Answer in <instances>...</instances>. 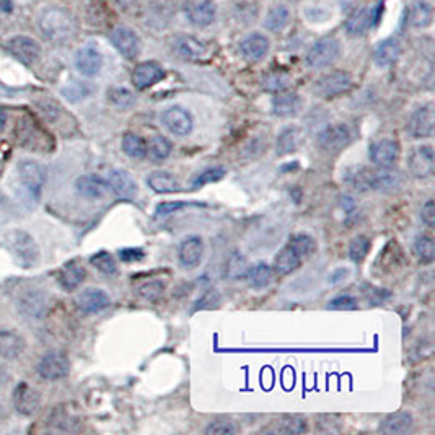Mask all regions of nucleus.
I'll use <instances>...</instances> for the list:
<instances>
[{
    "label": "nucleus",
    "mask_w": 435,
    "mask_h": 435,
    "mask_svg": "<svg viewBox=\"0 0 435 435\" xmlns=\"http://www.w3.org/2000/svg\"><path fill=\"white\" fill-rule=\"evenodd\" d=\"M349 181L353 183L355 189H372V191L393 194L398 193L404 185V178L399 171H394L392 168H380L369 170V168H359L355 170L353 175H349Z\"/></svg>",
    "instance_id": "1"
},
{
    "label": "nucleus",
    "mask_w": 435,
    "mask_h": 435,
    "mask_svg": "<svg viewBox=\"0 0 435 435\" xmlns=\"http://www.w3.org/2000/svg\"><path fill=\"white\" fill-rule=\"evenodd\" d=\"M313 238L305 233H299L289 240V243L279 251L274 264H272V271L279 277L289 276L297 267L302 264V261L313 251Z\"/></svg>",
    "instance_id": "2"
},
{
    "label": "nucleus",
    "mask_w": 435,
    "mask_h": 435,
    "mask_svg": "<svg viewBox=\"0 0 435 435\" xmlns=\"http://www.w3.org/2000/svg\"><path fill=\"white\" fill-rule=\"evenodd\" d=\"M38 26L48 41L64 44L74 36L75 21L67 10L60 7H49L43 10L38 20Z\"/></svg>",
    "instance_id": "3"
},
{
    "label": "nucleus",
    "mask_w": 435,
    "mask_h": 435,
    "mask_svg": "<svg viewBox=\"0 0 435 435\" xmlns=\"http://www.w3.org/2000/svg\"><path fill=\"white\" fill-rule=\"evenodd\" d=\"M7 247L10 249V253L15 256V259L23 267H31L38 261V256H40V251L38 247L28 233L25 232H12L7 235Z\"/></svg>",
    "instance_id": "4"
},
{
    "label": "nucleus",
    "mask_w": 435,
    "mask_h": 435,
    "mask_svg": "<svg viewBox=\"0 0 435 435\" xmlns=\"http://www.w3.org/2000/svg\"><path fill=\"white\" fill-rule=\"evenodd\" d=\"M350 87H353V77L344 70H334L316 80L313 92L320 98L330 100L339 97V95L348 93Z\"/></svg>",
    "instance_id": "5"
},
{
    "label": "nucleus",
    "mask_w": 435,
    "mask_h": 435,
    "mask_svg": "<svg viewBox=\"0 0 435 435\" xmlns=\"http://www.w3.org/2000/svg\"><path fill=\"white\" fill-rule=\"evenodd\" d=\"M339 54H341V44L336 38H323V40L316 41L306 54V64L311 69H323V67L336 63Z\"/></svg>",
    "instance_id": "6"
},
{
    "label": "nucleus",
    "mask_w": 435,
    "mask_h": 435,
    "mask_svg": "<svg viewBox=\"0 0 435 435\" xmlns=\"http://www.w3.org/2000/svg\"><path fill=\"white\" fill-rule=\"evenodd\" d=\"M435 155L431 145H417L408 155V168L411 175L419 180H426L434 175Z\"/></svg>",
    "instance_id": "7"
},
{
    "label": "nucleus",
    "mask_w": 435,
    "mask_h": 435,
    "mask_svg": "<svg viewBox=\"0 0 435 435\" xmlns=\"http://www.w3.org/2000/svg\"><path fill=\"white\" fill-rule=\"evenodd\" d=\"M161 124L166 131L175 134L178 137H185L191 134L194 127V119L191 113L183 106H170L161 113Z\"/></svg>",
    "instance_id": "8"
},
{
    "label": "nucleus",
    "mask_w": 435,
    "mask_h": 435,
    "mask_svg": "<svg viewBox=\"0 0 435 435\" xmlns=\"http://www.w3.org/2000/svg\"><path fill=\"white\" fill-rule=\"evenodd\" d=\"M435 126V111L434 104L427 103L417 108L414 113L411 114L408 121V134L412 139H427L432 137Z\"/></svg>",
    "instance_id": "9"
},
{
    "label": "nucleus",
    "mask_w": 435,
    "mask_h": 435,
    "mask_svg": "<svg viewBox=\"0 0 435 435\" xmlns=\"http://www.w3.org/2000/svg\"><path fill=\"white\" fill-rule=\"evenodd\" d=\"M7 51L21 64H35L41 55V46L30 36H14L5 44Z\"/></svg>",
    "instance_id": "10"
},
{
    "label": "nucleus",
    "mask_w": 435,
    "mask_h": 435,
    "mask_svg": "<svg viewBox=\"0 0 435 435\" xmlns=\"http://www.w3.org/2000/svg\"><path fill=\"white\" fill-rule=\"evenodd\" d=\"M353 141V132L345 124H331L318 134V144L326 152H339Z\"/></svg>",
    "instance_id": "11"
},
{
    "label": "nucleus",
    "mask_w": 435,
    "mask_h": 435,
    "mask_svg": "<svg viewBox=\"0 0 435 435\" xmlns=\"http://www.w3.org/2000/svg\"><path fill=\"white\" fill-rule=\"evenodd\" d=\"M171 46L176 55H180L181 59L186 60H204L208 59L210 54L208 44L189 35L173 38Z\"/></svg>",
    "instance_id": "12"
},
{
    "label": "nucleus",
    "mask_w": 435,
    "mask_h": 435,
    "mask_svg": "<svg viewBox=\"0 0 435 435\" xmlns=\"http://www.w3.org/2000/svg\"><path fill=\"white\" fill-rule=\"evenodd\" d=\"M69 369L70 364L67 355L54 350V353H48L46 355H43L40 365H38V373H40L44 380H60V378L67 377Z\"/></svg>",
    "instance_id": "13"
},
{
    "label": "nucleus",
    "mask_w": 435,
    "mask_h": 435,
    "mask_svg": "<svg viewBox=\"0 0 435 435\" xmlns=\"http://www.w3.org/2000/svg\"><path fill=\"white\" fill-rule=\"evenodd\" d=\"M382 5H375V7H364L359 12H355L349 16L345 21V31L350 36H362L365 35L370 28L377 23L378 16H380Z\"/></svg>",
    "instance_id": "14"
},
{
    "label": "nucleus",
    "mask_w": 435,
    "mask_h": 435,
    "mask_svg": "<svg viewBox=\"0 0 435 435\" xmlns=\"http://www.w3.org/2000/svg\"><path fill=\"white\" fill-rule=\"evenodd\" d=\"M399 159V144L392 139H382L370 145V160L380 168H392Z\"/></svg>",
    "instance_id": "15"
},
{
    "label": "nucleus",
    "mask_w": 435,
    "mask_h": 435,
    "mask_svg": "<svg viewBox=\"0 0 435 435\" xmlns=\"http://www.w3.org/2000/svg\"><path fill=\"white\" fill-rule=\"evenodd\" d=\"M111 43L126 59H136L141 53L139 36L127 26H116L111 33Z\"/></svg>",
    "instance_id": "16"
},
{
    "label": "nucleus",
    "mask_w": 435,
    "mask_h": 435,
    "mask_svg": "<svg viewBox=\"0 0 435 435\" xmlns=\"http://www.w3.org/2000/svg\"><path fill=\"white\" fill-rule=\"evenodd\" d=\"M18 176L21 185H23L28 191H31V194L38 196L44 180H46V170L43 168V165L36 163V161L25 160L20 161L18 165Z\"/></svg>",
    "instance_id": "17"
},
{
    "label": "nucleus",
    "mask_w": 435,
    "mask_h": 435,
    "mask_svg": "<svg viewBox=\"0 0 435 435\" xmlns=\"http://www.w3.org/2000/svg\"><path fill=\"white\" fill-rule=\"evenodd\" d=\"M204 256V242L203 238L198 235L186 237L180 245L178 249V258L180 263L186 267V269H194L198 267Z\"/></svg>",
    "instance_id": "18"
},
{
    "label": "nucleus",
    "mask_w": 435,
    "mask_h": 435,
    "mask_svg": "<svg viewBox=\"0 0 435 435\" xmlns=\"http://www.w3.org/2000/svg\"><path fill=\"white\" fill-rule=\"evenodd\" d=\"M165 70L157 63H142L132 72V83L137 90H147L155 83L163 80Z\"/></svg>",
    "instance_id": "19"
},
{
    "label": "nucleus",
    "mask_w": 435,
    "mask_h": 435,
    "mask_svg": "<svg viewBox=\"0 0 435 435\" xmlns=\"http://www.w3.org/2000/svg\"><path fill=\"white\" fill-rule=\"evenodd\" d=\"M108 188L119 199H134L137 196V183L124 170H113L108 175Z\"/></svg>",
    "instance_id": "20"
},
{
    "label": "nucleus",
    "mask_w": 435,
    "mask_h": 435,
    "mask_svg": "<svg viewBox=\"0 0 435 435\" xmlns=\"http://www.w3.org/2000/svg\"><path fill=\"white\" fill-rule=\"evenodd\" d=\"M75 67L85 77L98 75L103 67V55L100 54L98 49L92 46L82 48L75 54Z\"/></svg>",
    "instance_id": "21"
},
{
    "label": "nucleus",
    "mask_w": 435,
    "mask_h": 435,
    "mask_svg": "<svg viewBox=\"0 0 435 435\" xmlns=\"http://www.w3.org/2000/svg\"><path fill=\"white\" fill-rule=\"evenodd\" d=\"M269 40L264 35H259V33L249 35L240 43V53L249 63H258V60L266 58V54L269 53Z\"/></svg>",
    "instance_id": "22"
},
{
    "label": "nucleus",
    "mask_w": 435,
    "mask_h": 435,
    "mask_svg": "<svg viewBox=\"0 0 435 435\" xmlns=\"http://www.w3.org/2000/svg\"><path fill=\"white\" fill-rule=\"evenodd\" d=\"M77 305L83 313H98L109 306V297L102 289H87L79 295Z\"/></svg>",
    "instance_id": "23"
},
{
    "label": "nucleus",
    "mask_w": 435,
    "mask_h": 435,
    "mask_svg": "<svg viewBox=\"0 0 435 435\" xmlns=\"http://www.w3.org/2000/svg\"><path fill=\"white\" fill-rule=\"evenodd\" d=\"M412 426H414V419L409 412L398 411L388 414L380 422V432L387 435H404L412 431Z\"/></svg>",
    "instance_id": "24"
},
{
    "label": "nucleus",
    "mask_w": 435,
    "mask_h": 435,
    "mask_svg": "<svg viewBox=\"0 0 435 435\" xmlns=\"http://www.w3.org/2000/svg\"><path fill=\"white\" fill-rule=\"evenodd\" d=\"M14 401L15 408L18 409V412L30 416L38 409V406H40V394H38L30 385L20 383L14 393Z\"/></svg>",
    "instance_id": "25"
},
{
    "label": "nucleus",
    "mask_w": 435,
    "mask_h": 435,
    "mask_svg": "<svg viewBox=\"0 0 435 435\" xmlns=\"http://www.w3.org/2000/svg\"><path fill=\"white\" fill-rule=\"evenodd\" d=\"M75 188L79 194L88 199H100L108 193V183L98 175H85L80 176L75 183Z\"/></svg>",
    "instance_id": "26"
},
{
    "label": "nucleus",
    "mask_w": 435,
    "mask_h": 435,
    "mask_svg": "<svg viewBox=\"0 0 435 435\" xmlns=\"http://www.w3.org/2000/svg\"><path fill=\"white\" fill-rule=\"evenodd\" d=\"M302 108V100L297 93H277L272 100V113L279 118H290Z\"/></svg>",
    "instance_id": "27"
},
{
    "label": "nucleus",
    "mask_w": 435,
    "mask_h": 435,
    "mask_svg": "<svg viewBox=\"0 0 435 435\" xmlns=\"http://www.w3.org/2000/svg\"><path fill=\"white\" fill-rule=\"evenodd\" d=\"M147 185L159 194H171L181 189L180 181L168 171H152L147 176Z\"/></svg>",
    "instance_id": "28"
},
{
    "label": "nucleus",
    "mask_w": 435,
    "mask_h": 435,
    "mask_svg": "<svg viewBox=\"0 0 435 435\" xmlns=\"http://www.w3.org/2000/svg\"><path fill=\"white\" fill-rule=\"evenodd\" d=\"M245 279L248 281V286L251 289L263 290L266 287H269L272 284V279H274V271H272V266L269 264L258 263V264L248 267Z\"/></svg>",
    "instance_id": "29"
},
{
    "label": "nucleus",
    "mask_w": 435,
    "mask_h": 435,
    "mask_svg": "<svg viewBox=\"0 0 435 435\" xmlns=\"http://www.w3.org/2000/svg\"><path fill=\"white\" fill-rule=\"evenodd\" d=\"M306 421L300 416H284L279 421H274L271 424V427L264 429L267 434H287V435H295V434H304L306 432Z\"/></svg>",
    "instance_id": "30"
},
{
    "label": "nucleus",
    "mask_w": 435,
    "mask_h": 435,
    "mask_svg": "<svg viewBox=\"0 0 435 435\" xmlns=\"http://www.w3.org/2000/svg\"><path fill=\"white\" fill-rule=\"evenodd\" d=\"M434 10L432 5L426 0H416L411 4L408 12V21L412 28H427L432 23Z\"/></svg>",
    "instance_id": "31"
},
{
    "label": "nucleus",
    "mask_w": 435,
    "mask_h": 435,
    "mask_svg": "<svg viewBox=\"0 0 435 435\" xmlns=\"http://www.w3.org/2000/svg\"><path fill=\"white\" fill-rule=\"evenodd\" d=\"M83 281H85V269L77 261H70L59 271L60 286L69 290V292L75 290Z\"/></svg>",
    "instance_id": "32"
},
{
    "label": "nucleus",
    "mask_w": 435,
    "mask_h": 435,
    "mask_svg": "<svg viewBox=\"0 0 435 435\" xmlns=\"http://www.w3.org/2000/svg\"><path fill=\"white\" fill-rule=\"evenodd\" d=\"M399 54L401 44L393 40V38H390V40H385L378 44L375 54H373V59H375V64L378 67H388L399 59Z\"/></svg>",
    "instance_id": "33"
},
{
    "label": "nucleus",
    "mask_w": 435,
    "mask_h": 435,
    "mask_svg": "<svg viewBox=\"0 0 435 435\" xmlns=\"http://www.w3.org/2000/svg\"><path fill=\"white\" fill-rule=\"evenodd\" d=\"M25 349V341L14 331H0V357L16 359Z\"/></svg>",
    "instance_id": "34"
},
{
    "label": "nucleus",
    "mask_w": 435,
    "mask_h": 435,
    "mask_svg": "<svg viewBox=\"0 0 435 435\" xmlns=\"http://www.w3.org/2000/svg\"><path fill=\"white\" fill-rule=\"evenodd\" d=\"M300 142H302V132L297 127H287L281 134H279L276 141V154L279 157L289 155L299 149Z\"/></svg>",
    "instance_id": "35"
},
{
    "label": "nucleus",
    "mask_w": 435,
    "mask_h": 435,
    "mask_svg": "<svg viewBox=\"0 0 435 435\" xmlns=\"http://www.w3.org/2000/svg\"><path fill=\"white\" fill-rule=\"evenodd\" d=\"M170 154H171V144L168 139L159 136V134H155V136L149 139L147 154H145V157L152 161V163H161V161H165L170 157Z\"/></svg>",
    "instance_id": "36"
},
{
    "label": "nucleus",
    "mask_w": 435,
    "mask_h": 435,
    "mask_svg": "<svg viewBox=\"0 0 435 435\" xmlns=\"http://www.w3.org/2000/svg\"><path fill=\"white\" fill-rule=\"evenodd\" d=\"M189 21L196 26H208L215 18V5L210 0H203V2L194 4L188 10Z\"/></svg>",
    "instance_id": "37"
},
{
    "label": "nucleus",
    "mask_w": 435,
    "mask_h": 435,
    "mask_svg": "<svg viewBox=\"0 0 435 435\" xmlns=\"http://www.w3.org/2000/svg\"><path fill=\"white\" fill-rule=\"evenodd\" d=\"M121 147H122V152H124L127 157L136 159V160L145 159V154H147V142H145L141 136H137V134H132V132H127L126 136L122 137Z\"/></svg>",
    "instance_id": "38"
},
{
    "label": "nucleus",
    "mask_w": 435,
    "mask_h": 435,
    "mask_svg": "<svg viewBox=\"0 0 435 435\" xmlns=\"http://www.w3.org/2000/svg\"><path fill=\"white\" fill-rule=\"evenodd\" d=\"M263 88L266 92L271 93H281L286 92L290 85V75L286 74L282 70H274V72H267L263 77Z\"/></svg>",
    "instance_id": "39"
},
{
    "label": "nucleus",
    "mask_w": 435,
    "mask_h": 435,
    "mask_svg": "<svg viewBox=\"0 0 435 435\" xmlns=\"http://www.w3.org/2000/svg\"><path fill=\"white\" fill-rule=\"evenodd\" d=\"M412 249H414L416 258L424 264L432 263L434 258H435V243H434V238L429 237V235L417 237Z\"/></svg>",
    "instance_id": "40"
},
{
    "label": "nucleus",
    "mask_w": 435,
    "mask_h": 435,
    "mask_svg": "<svg viewBox=\"0 0 435 435\" xmlns=\"http://www.w3.org/2000/svg\"><path fill=\"white\" fill-rule=\"evenodd\" d=\"M290 20V12L287 7H282V5H277V7L271 9L269 14H267L264 25L267 30L271 31H281L284 26L289 23Z\"/></svg>",
    "instance_id": "41"
},
{
    "label": "nucleus",
    "mask_w": 435,
    "mask_h": 435,
    "mask_svg": "<svg viewBox=\"0 0 435 435\" xmlns=\"http://www.w3.org/2000/svg\"><path fill=\"white\" fill-rule=\"evenodd\" d=\"M369 249H370V240L364 237V235H359L355 237L353 242H350L349 245V258L353 263H362L367 258V254H369Z\"/></svg>",
    "instance_id": "42"
},
{
    "label": "nucleus",
    "mask_w": 435,
    "mask_h": 435,
    "mask_svg": "<svg viewBox=\"0 0 435 435\" xmlns=\"http://www.w3.org/2000/svg\"><path fill=\"white\" fill-rule=\"evenodd\" d=\"M90 263L106 276H113L116 269H118L114 258L108 253V251H100V253L93 254L90 258Z\"/></svg>",
    "instance_id": "43"
},
{
    "label": "nucleus",
    "mask_w": 435,
    "mask_h": 435,
    "mask_svg": "<svg viewBox=\"0 0 435 435\" xmlns=\"http://www.w3.org/2000/svg\"><path fill=\"white\" fill-rule=\"evenodd\" d=\"M108 98L111 103H113L114 106H118V108L121 109L131 108V106L136 103V97H134V93L127 90V88H121V87L111 88L108 93Z\"/></svg>",
    "instance_id": "44"
},
{
    "label": "nucleus",
    "mask_w": 435,
    "mask_h": 435,
    "mask_svg": "<svg viewBox=\"0 0 435 435\" xmlns=\"http://www.w3.org/2000/svg\"><path fill=\"white\" fill-rule=\"evenodd\" d=\"M225 176V170L222 168V166H214V168H208L204 170L203 173H199V175L193 180V188L199 189L205 185H210V183H217L220 181L222 178Z\"/></svg>",
    "instance_id": "45"
},
{
    "label": "nucleus",
    "mask_w": 435,
    "mask_h": 435,
    "mask_svg": "<svg viewBox=\"0 0 435 435\" xmlns=\"http://www.w3.org/2000/svg\"><path fill=\"white\" fill-rule=\"evenodd\" d=\"M247 271H248L247 259H245L242 254H232L227 263V269H225L227 276L230 279H240L247 276Z\"/></svg>",
    "instance_id": "46"
},
{
    "label": "nucleus",
    "mask_w": 435,
    "mask_h": 435,
    "mask_svg": "<svg viewBox=\"0 0 435 435\" xmlns=\"http://www.w3.org/2000/svg\"><path fill=\"white\" fill-rule=\"evenodd\" d=\"M220 304H222V295H220L219 290L209 289V290H205V292L199 297V300L196 302V306H194V311L217 308V306H219Z\"/></svg>",
    "instance_id": "47"
},
{
    "label": "nucleus",
    "mask_w": 435,
    "mask_h": 435,
    "mask_svg": "<svg viewBox=\"0 0 435 435\" xmlns=\"http://www.w3.org/2000/svg\"><path fill=\"white\" fill-rule=\"evenodd\" d=\"M165 286L159 281H152V282H145L144 286L139 287V295L144 300H147V302H157V300L163 295Z\"/></svg>",
    "instance_id": "48"
},
{
    "label": "nucleus",
    "mask_w": 435,
    "mask_h": 435,
    "mask_svg": "<svg viewBox=\"0 0 435 435\" xmlns=\"http://www.w3.org/2000/svg\"><path fill=\"white\" fill-rule=\"evenodd\" d=\"M238 432V427L232 421L227 419H217L212 421L208 427H205V434L208 435H233Z\"/></svg>",
    "instance_id": "49"
},
{
    "label": "nucleus",
    "mask_w": 435,
    "mask_h": 435,
    "mask_svg": "<svg viewBox=\"0 0 435 435\" xmlns=\"http://www.w3.org/2000/svg\"><path fill=\"white\" fill-rule=\"evenodd\" d=\"M189 205H198L193 203H183V200H168V203H161L155 209V215L157 217H168L171 214H176L178 210L189 208Z\"/></svg>",
    "instance_id": "50"
},
{
    "label": "nucleus",
    "mask_w": 435,
    "mask_h": 435,
    "mask_svg": "<svg viewBox=\"0 0 435 435\" xmlns=\"http://www.w3.org/2000/svg\"><path fill=\"white\" fill-rule=\"evenodd\" d=\"M328 308L331 310H355L357 308V299L350 297V295H339V297L333 299L328 304Z\"/></svg>",
    "instance_id": "51"
},
{
    "label": "nucleus",
    "mask_w": 435,
    "mask_h": 435,
    "mask_svg": "<svg viewBox=\"0 0 435 435\" xmlns=\"http://www.w3.org/2000/svg\"><path fill=\"white\" fill-rule=\"evenodd\" d=\"M145 258L142 248H126L119 251V259L122 263H139Z\"/></svg>",
    "instance_id": "52"
},
{
    "label": "nucleus",
    "mask_w": 435,
    "mask_h": 435,
    "mask_svg": "<svg viewBox=\"0 0 435 435\" xmlns=\"http://www.w3.org/2000/svg\"><path fill=\"white\" fill-rule=\"evenodd\" d=\"M421 217H422V220L426 222L427 227L435 225V208H434V200L432 199H429L427 203L422 205Z\"/></svg>",
    "instance_id": "53"
},
{
    "label": "nucleus",
    "mask_w": 435,
    "mask_h": 435,
    "mask_svg": "<svg viewBox=\"0 0 435 435\" xmlns=\"http://www.w3.org/2000/svg\"><path fill=\"white\" fill-rule=\"evenodd\" d=\"M75 93L79 95V97H77V98L80 100V98H85L87 95L90 93V92H88V88H87L85 83H80V82H79V83H72V85H70L69 88H64V95H65V97L69 98V100L74 98V95H75Z\"/></svg>",
    "instance_id": "54"
},
{
    "label": "nucleus",
    "mask_w": 435,
    "mask_h": 435,
    "mask_svg": "<svg viewBox=\"0 0 435 435\" xmlns=\"http://www.w3.org/2000/svg\"><path fill=\"white\" fill-rule=\"evenodd\" d=\"M348 276H349V269H345V267H339V269L331 272L328 282H330L331 286H336V284H341Z\"/></svg>",
    "instance_id": "55"
},
{
    "label": "nucleus",
    "mask_w": 435,
    "mask_h": 435,
    "mask_svg": "<svg viewBox=\"0 0 435 435\" xmlns=\"http://www.w3.org/2000/svg\"><path fill=\"white\" fill-rule=\"evenodd\" d=\"M12 10H14V2H12V0H0V12L12 14Z\"/></svg>",
    "instance_id": "56"
},
{
    "label": "nucleus",
    "mask_w": 435,
    "mask_h": 435,
    "mask_svg": "<svg viewBox=\"0 0 435 435\" xmlns=\"http://www.w3.org/2000/svg\"><path fill=\"white\" fill-rule=\"evenodd\" d=\"M14 95V90L12 88L5 87L4 83H0V98H10Z\"/></svg>",
    "instance_id": "57"
},
{
    "label": "nucleus",
    "mask_w": 435,
    "mask_h": 435,
    "mask_svg": "<svg viewBox=\"0 0 435 435\" xmlns=\"http://www.w3.org/2000/svg\"><path fill=\"white\" fill-rule=\"evenodd\" d=\"M5 124H7V114H5L4 109H0V132L4 131Z\"/></svg>",
    "instance_id": "58"
},
{
    "label": "nucleus",
    "mask_w": 435,
    "mask_h": 435,
    "mask_svg": "<svg viewBox=\"0 0 435 435\" xmlns=\"http://www.w3.org/2000/svg\"><path fill=\"white\" fill-rule=\"evenodd\" d=\"M341 4H343V7H344V9H348L349 5H353V4H354V0H341Z\"/></svg>",
    "instance_id": "59"
},
{
    "label": "nucleus",
    "mask_w": 435,
    "mask_h": 435,
    "mask_svg": "<svg viewBox=\"0 0 435 435\" xmlns=\"http://www.w3.org/2000/svg\"><path fill=\"white\" fill-rule=\"evenodd\" d=\"M0 173H2V165H0Z\"/></svg>",
    "instance_id": "60"
}]
</instances>
